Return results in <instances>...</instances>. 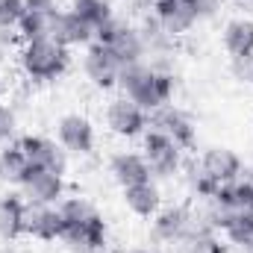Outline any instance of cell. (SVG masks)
<instances>
[{
  "label": "cell",
  "mask_w": 253,
  "mask_h": 253,
  "mask_svg": "<svg viewBox=\"0 0 253 253\" xmlns=\"http://www.w3.org/2000/svg\"><path fill=\"white\" fill-rule=\"evenodd\" d=\"M118 88L129 100H135L147 115L162 109L165 103H174L177 94V77L171 71H159L147 62H135L121 68Z\"/></svg>",
  "instance_id": "6da1fadb"
},
{
  "label": "cell",
  "mask_w": 253,
  "mask_h": 253,
  "mask_svg": "<svg viewBox=\"0 0 253 253\" xmlns=\"http://www.w3.org/2000/svg\"><path fill=\"white\" fill-rule=\"evenodd\" d=\"M18 59V71L24 74L27 83L33 85H47L62 80L71 68V50L59 44L56 39H33L24 42L15 53Z\"/></svg>",
  "instance_id": "7a4b0ae2"
},
{
  "label": "cell",
  "mask_w": 253,
  "mask_h": 253,
  "mask_svg": "<svg viewBox=\"0 0 253 253\" xmlns=\"http://www.w3.org/2000/svg\"><path fill=\"white\" fill-rule=\"evenodd\" d=\"M183 147H177L168 135H162V132H156V129H147L144 135H141V156H144V162H147V168H150V177L159 183H165V180H174L177 174H183V168H186V159H183Z\"/></svg>",
  "instance_id": "3957f363"
},
{
  "label": "cell",
  "mask_w": 253,
  "mask_h": 253,
  "mask_svg": "<svg viewBox=\"0 0 253 253\" xmlns=\"http://www.w3.org/2000/svg\"><path fill=\"white\" fill-rule=\"evenodd\" d=\"M94 42H100L118 62L121 68L126 65H135V62H144V42H141V33H138V24H132V21H124V18H112L106 27H100L97 30V39Z\"/></svg>",
  "instance_id": "277c9868"
},
{
  "label": "cell",
  "mask_w": 253,
  "mask_h": 253,
  "mask_svg": "<svg viewBox=\"0 0 253 253\" xmlns=\"http://www.w3.org/2000/svg\"><path fill=\"white\" fill-rule=\"evenodd\" d=\"M103 121H106V129L115 135V138H124V141H132V138H141L150 126V115L135 103L129 100L126 94H118L106 103V112H103Z\"/></svg>",
  "instance_id": "5b68a950"
},
{
  "label": "cell",
  "mask_w": 253,
  "mask_h": 253,
  "mask_svg": "<svg viewBox=\"0 0 253 253\" xmlns=\"http://www.w3.org/2000/svg\"><path fill=\"white\" fill-rule=\"evenodd\" d=\"M191 230H194V206H189V203L162 206V209L150 218V236H153L156 245L177 248Z\"/></svg>",
  "instance_id": "8992f818"
},
{
  "label": "cell",
  "mask_w": 253,
  "mask_h": 253,
  "mask_svg": "<svg viewBox=\"0 0 253 253\" xmlns=\"http://www.w3.org/2000/svg\"><path fill=\"white\" fill-rule=\"evenodd\" d=\"M147 129H156L162 135H168L177 147L191 150L197 144V124L191 121V115L186 109H180L177 103H165L162 109L150 112V126Z\"/></svg>",
  "instance_id": "52a82bcc"
},
{
  "label": "cell",
  "mask_w": 253,
  "mask_h": 253,
  "mask_svg": "<svg viewBox=\"0 0 253 253\" xmlns=\"http://www.w3.org/2000/svg\"><path fill=\"white\" fill-rule=\"evenodd\" d=\"M18 144H21L30 168H44V171H53V174H62L65 177V171H68V153H65V147L56 138L42 135V132H27V135L18 138Z\"/></svg>",
  "instance_id": "ba28073f"
},
{
  "label": "cell",
  "mask_w": 253,
  "mask_h": 253,
  "mask_svg": "<svg viewBox=\"0 0 253 253\" xmlns=\"http://www.w3.org/2000/svg\"><path fill=\"white\" fill-rule=\"evenodd\" d=\"M56 141L65 147L68 156H91L97 147V132L91 118L80 112H68L56 121Z\"/></svg>",
  "instance_id": "9c48e42d"
},
{
  "label": "cell",
  "mask_w": 253,
  "mask_h": 253,
  "mask_svg": "<svg viewBox=\"0 0 253 253\" xmlns=\"http://www.w3.org/2000/svg\"><path fill=\"white\" fill-rule=\"evenodd\" d=\"M59 245H65L68 253H100L109 245V227L103 221V215H91L83 224H71L65 227Z\"/></svg>",
  "instance_id": "30bf717a"
},
{
  "label": "cell",
  "mask_w": 253,
  "mask_h": 253,
  "mask_svg": "<svg viewBox=\"0 0 253 253\" xmlns=\"http://www.w3.org/2000/svg\"><path fill=\"white\" fill-rule=\"evenodd\" d=\"M18 191L33 206H59L65 197V177L44 168H30Z\"/></svg>",
  "instance_id": "8fae6325"
},
{
  "label": "cell",
  "mask_w": 253,
  "mask_h": 253,
  "mask_svg": "<svg viewBox=\"0 0 253 253\" xmlns=\"http://www.w3.org/2000/svg\"><path fill=\"white\" fill-rule=\"evenodd\" d=\"M153 9H150V15L159 21V27L177 42V39H183V36H189L191 30L200 24V15H197V9H194V3L191 0H156V3H150Z\"/></svg>",
  "instance_id": "7c38bea8"
},
{
  "label": "cell",
  "mask_w": 253,
  "mask_h": 253,
  "mask_svg": "<svg viewBox=\"0 0 253 253\" xmlns=\"http://www.w3.org/2000/svg\"><path fill=\"white\" fill-rule=\"evenodd\" d=\"M197 165L203 168V174H206L215 186L236 183V180L245 174L242 156H239L233 147H227V144H212V147H206V150L197 156Z\"/></svg>",
  "instance_id": "4fadbf2b"
},
{
  "label": "cell",
  "mask_w": 253,
  "mask_h": 253,
  "mask_svg": "<svg viewBox=\"0 0 253 253\" xmlns=\"http://www.w3.org/2000/svg\"><path fill=\"white\" fill-rule=\"evenodd\" d=\"M83 74L85 80L97 88V91H112L118 88V77H121V62L100 44L91 42L83 53Z\"/></svg>",
  "instance_id": "5bb4252c"
},
{
  "label": "cell",
  "mask_w": 253,
  "mask_h": 253,
  "mask_svg": "<svg viewBox=\"0 0 253 253\" xmlns=\"http://www.w3.org/2000/svg\"><path fill=\"white\" fill-rule=\"evenodd\" d=\"M59 3L56 0H27V12L18 24V36L21 42H33V39H53V27L59 18Z\"/></svg>",
  "instance_id": "9a60e30c"
},
{
  "label": "cell",
  "mask_w": 253,
  "mask_h": 253,
  "mask_svg": "<svg viewBox=\"0 0 253 253\" xmlns=\"http://www.w3.org/2000/svg\"><path fill=\"white\" fill-rule=\"evenodd\" d=\"M65 233V221L59 215V206H33L27 203V221L24 236L36 242H59Z\"/></svg>",
  "instance_id": "2e32d148"
},
{
  "label": "cell",
  "mask_w": 253,
  "mask_h": 253,
  "mask_svg": "<svg viewBox=\"0 0 253 253\" xmlns=\"http://www.w3.org/2000/svg\"><path fill=\"white\" fill-rule=\"evenodd\" d=\"M126 212H132L135 218H153L165 203H162V189L156 180H144V183H135V186H126L121 189Z\"/></svg>",
  "instance_id": "e0dca14e"
},
{
  "label": "cell",
  "mask_w": 253,
  "mask_h": 253,
  "mask_svg": "<svg viewBox=\"0 0 253 253\" xmlns=\"http://www.w3.org/2000/svg\"><path fill=\"white\" fill-rule=\"evenodd\" d=\"M53 39L59 44H65L68 50L71 47H88L97 39V30L88 21H83L74 9H62L56 18V27H53Z\"/></svg>",
  "instance_id": "ac0fdd59"
},
{
  "label": "cell",
  "mask_w": 253,
  "mask_h": 253,
  "mask_svg": "<svg viewBox=\"0 0 253 253\" xmlns=\"http://www.w3.org/2000/svg\"><path fill=\"white\" fill-rule=\"evenodd\" d=\"M24 221H27V200L21 191H6L0 194V242L12 245L24 236Z\"/></svg>",
  "instance_id": "d6986e66"
},
{
  "label": "cell",
  "mask_w": 253,
  "mask_h": 253,
  "mask_svg": "<svg viewBox=\"0 0 253 253\" xmlns=\"http://www.w3.org/2000/svg\"><path fill=\"white\" fill-rule=\"evenodd\" d=\"M109 174H112V180L121 189L135 186V183H144V180H153L150 177V168H147V162L141 156V150H118V153H112Z\"/></svg>",
  "instance_id": "ffe728a7"
},
{
  "label": "cell",
  "mask_w": 253,
  "mask_h": 253,
  "mask_svg": "<svg viewBox=\"0 0 253 253\" xmlns=\"http://www.w3.org/2000/svg\"><path fill=\"white\" fill-rule=\"evenodd\" d=\"M221 42L227 56H253V18L248 15L230 18L221 30Z\"/></svg>",
  "instance_id": "44dd1931"
},
{
  "label": "cell",
  "mask_w": 253,
  "mask_h": 253,
  "mask_svg": "<svg viewBox=\"0 0 253 253\" xmlns=\"http://www.w3.org/2000/svg\"><path fill=\"white\" fill-rule=\"evenodd\" d=\"M27 171H30V162H27L21 144H18V141L3 144V147H0V183L9 186V189H18V186L24 183Z\"/></svg>",
  "instance_id": "7402d4cb"
},
{
  "label": "cell",
  "mask_w": 253,
  "mask_h": 253,
  "mask_svg": "<svg viewBox=\"0 0 253 253\" xmlns=\"http://www.w3.org/2000/svg\"><path fill=\"white\" fill-rule=\"evenodd\" d=\"M218 233L224 236L227 245H233V248L242 251L253 236V215H248V212H233V215H227Z\"/></svg>",
  "instance_id": "603a6c76"
},
{
  "label": "cell",
  "mask_w": 253,
  "mask_h": 253,
  "mask_svg": "<svg viewBox=\"0 0 253 253\" xmlns=\"http://www.w3.org/2000/svg\"><path fill=\"white\" fill-rule=\"evenodd\" d=\"M177 253H227V245L215 230H191L177 245Z\"/></svg>",
  "instance_id": "cb8c5ba5"
},
{
  "label": "cell",
  "mask_w": 253,
  "mask_h": 253,
  "mask_svg": "<svg viewBox=\"0 0 253 253\" xmlns=\"http://www.w3.org/2000/svg\"><path fill=\"white\" fill-rule=\"evenodd\" d=\"M71 9H74L83 21H88L94 30L106 27V24L115 18L112 0H71Z\"/></svg>",
  "instance_id": "d4e9b609"
},
{
  "label": "cell",
  "mask_w": 253,
  "mask_h": 253,
  "mask_svg": "<svg viewBox=\"0 0 253 253\" xmlns=\"http://www.w3.org/2000/svg\"><path fill=\"white\" fill-rule=\"evenodd\" d=\"M59 215H62L65 227H71V224H83V221H88L91 215H97V206L88 200V197H62V203H59Z\"/></svg>",
  "instance_id": "484cf974"
},
{
  "label": "cell",
  "mask_w": 253,
  "mask_h": 253,
  "mask_svg": "<svg viewBox=\"0 0 253 253\" xmlns=\"http://www.w3.org/2000/svg\"><path fill=\"white\" fill-rule=\"evenodd\" d=\"M186 189H189V194L194 200H209L221 186H215V183L203 174V168H200L197 162H191L189 168H186Z\"/></svg>",
  "instance_id": "4316f807"
},
{
  "label": "cell",
  "mask_w": 253,
  "mask_h": 253,
  "mask_svg": "<svg viewBox=\"0 0 253 253\" xmlns=\"http://www.w3.org/2000/svg\"><path fill=\"white\" fill-rule=\"evenodd\" d=\"M18 138H21L18 135V112H15L12 103H3L0 100V147L3 144H12Z\"/></svg>",
  "instance_id": "83f0119b"
},
{
  "label": "cell",
  "mask_w": 253,
  "mask_h": 253,
  "mask_svg": "<svg viewBox=\"0 0 253 253\" xmlns=\"http://www.w3.org/2000/svg\"><path fill=\"white\" fill-rule=\"evenodd\" d=\"M27 12V0H0V30H18Z\"/></svg>",
  "instance_id": "f1b7e54d"
},
{
  "label": "cell",
  "mask_w": 253,
  "mask_h": 253,
  "mask_svg": "<svg viewBox=\"0 0 253 253\" xmlns=\"http://www.w3.org/2000/svg\"><path fill=\"white\" fill-rule=\"evenodd\" d=\"M230 74L233 80L253 85V56H230Z\"/></svg>",
  "instance_id": "f546056e"
},
{
  "label": "cell",
  "mask_w": 253,
  "mask_h": 253,
  "mask_svg": "<svg viewBox=\"0 0 253 253\" xmlns=\"http://www.w3.org/2000/svg\"><path fill=\"white\" fill-rule=\"evenodd\" d=\"M191 3H194L200 21H212V18H218L221 9H224V0H191Z\"/></svg>",
  "instance_id": "4dcf8cb0"
},
{
  "label": "cell",
  "mask_w": 253,
  "mask_h": 253,
  "mask_svg": "<svg viewBox=\"0 0 253 253\" xmlns=\"http://www.w3.org/2000/svg\"><path fill=\"white\" fill-rule=\"evenodd\" d=\"M239 9H245V12H253V0H233Z\"/></svg>",
  "instance_id": "1f68e13d"
},
{
  "label": "cell",
  "mask_w": 253,
  "mask_h": 253,
  "mask_svg": "<svg viewBox=\"0 0 253 253\" xmlns=\"http://www.w3.org/2000/svg\"><path fill=\"white\" fill-rule=\"evenodd\" d=\"M242 177H245V180H251V183H253V159L248 162V165H245V174H242Z\"/></svg>",
  "instance_id": "d6a6232c"
},
{
  "label": "cell",
  "mask_w": 253,
  "mask_h": 253,
  "mask_svg": "<svg viewBox=\"0 0 253 253\" xmlns=\"http://www.w3.org/2000/svg\"><path fill=\"white\" fill-rule=\"evenodd\" d=\"M242 253H253V236H251V242H248V245L242 248Z\"/></svg>",
  "instance_id": "836d02e7"
},
{
  "label": "cell",
  "mask_w": 253,
  "mask_h": 253,
  "mask_svg": "<svg viewBox=\"0 0 253 253\" xmlns=\"http://www.w3.org/2000/svg\"><path fill=\"white\" fill-rule=\"evenodd\" d=\"M3 91H6V77L0 74V97H3Z\"/></svg>",
  "instance_id": "e575fe53"
},
{
  "label": "cell",
  "mask_w": 253,
  "mask_h": 253,
  "mask_svg": "<svg viewBox=\"0 0 253 253\" xmlns=\"http://www.w3.org/2000/svg\"><path fill=\"white\" fill-rule=\"evenodd\" d=\"M132 253H156V251H144V248H141V251H132Z\"/></svg>",
  "instance_id": "d590c367"
},
{
  "label": "cell",
  "mask_w": 253,
  "mask_h": 253,
  "mask_svg": "<svg viewBox=\"0 0 253 253\" xmlns=\"http://www.w3.org/2000/svg\"><path fill=\"white\" fill-rule=\"evenodd\" d=\"M0 253H15V251H9V248H3V251H0Z\"/></svg>",
  "instance_id": "8d00e7d4"
},
{
  "label": "cell",
  "mask_w": 253,
  "mask_h": 253,
  "mask_svg": "<svg viewBox=\"0 0 253 253\" xmlns=\"http://www.w3.org/2000/svg\"><path fill=\"white\" fill-rule=\"evenodd\" d=\"M141 3H156V0H141Z\"/></svg>",
  "instance_id": "74e56055"
}]
</instances>
